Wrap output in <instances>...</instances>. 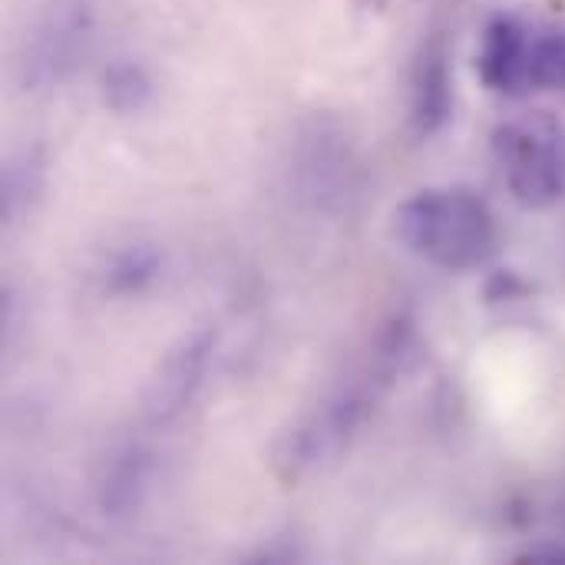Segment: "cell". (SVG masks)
Listing matches in <instances>:
<instances>
[{
  "label": "cell",
  "mask_w": 565,
  "mask_h": 565,
  "mask_svg": "<svg viewBox=\"0 0 565 565\" xmlns=\"http://www.w3.org/2000/svg\"><path fill=\"white\" fill-rule=\"evenodd\" d=\"M530 86L565 89V33L536 36L530 46Z\"/></svg>",
  "instance_id": "cell-10"
},
{
  "label": "cell",
  "mask_w": 565,
  "mask_h": 565,
  "mask_svg": "<svg viewBox=\"0 0 565 565\" xmlns=\"http://www.w3.org/2000/svg\"><path fill=\"white\" fill-rule=\"evenodd\" d=\"M493 152L513 199L523 209H550L563 199V129L553 113H526L493 132Z\"/></svg>",
  "instance_id": "cell-2"
},
{
  "label": "cell",
  "mask_w": 565,
  "mask_h": 565,
  "mask_svg": "<svg viewBox=\"0 0 565 565\" xmlns=\"http://www.w3.org/2000/svg\"><path fill=\"white\" fill-rule=\"evenodd\" d=\"M530 33L513 13H497L483 26L477 73L487 89L520 96L530 86Z\"/></svg>",
  "instance_id": "cell-6"
},
{
  "label": "cell",
  "mask_w": 565,
  "mask_h": 565,
  "mask_svg": "<svg viewBox=\"0 0 565 565\" xmlns=\"http://www.w3.org/2000/svg\"><path fill=\"white\" fill-rule=\"evenodd\" d=\"M149 480V457L139 447H122L99 480V507L106 516H126L139 507Z\"/></svg>",
  "instance_id": "cell-7"
},
{
  "label": "cell",
  "mask_w": 565,
  "mask_h": 565,
  "mask_svg": "<svg viewBox=\"0 0 565 565\" xmlns=\"http://www.w3.org/2000/svg\"><path fill=\"white\" fill-rule=\"evenodd\" d=\"M215 351V331L195 328L192 334L179 338L166 358L156 364L146 391H142V411L149 424H169L175 420L199 394L209 361Z\"/></svg>",
  "instance_id": "cell-4"
},
{
  "label": "cell",
  "mask_w": 565,
  "mask_h": 565,
  "mask_svg": "<svg viewBox=\"0 0 565 565\" xmlns=\"http://www.w3.org/2000/svg\"><path fill=\"white\" fill-rule=\"evenodd\" d=\"M162 271V255L152 245H129L126 252H119L103 275V288L106 295L116 298H129V295H142Z\"/></svg>",
  "instance_id": "cell-8"
},
{
  "label": "cell",
  "mask_w": 565,
  "mask_h": 565,
  "mask_svg": "<svg viewBox=\"0 0 565 565\" xmlns=\"http://www.w3.org/2000/svg\"><path fill=\"white\" fill-rule=\"evenodd\" d=\"M397 238L424 262L473 271L497 255L500 232L490 205L470 189H424L397 209Z\"/></svg>",
  "instance_id": "cell-1"
},
{
  "label": "cell",
  "mask_w": 565,
  "mask_h": 565,
  "mask_svg": "<svg viewBox=\"0 0 565 565\" xmlns=\"http://www.w3.org/2000/svg\"><path fill=\"white\" fill-rule=\"evenodd\" d=\"M454 116L450 56L440 33L427 36L411 66V129L427 139L437 136Z\"/></svg>",
  "instance_id": "cell-5"
},
{
  "label": "cell",
  "mask_w": 565,
  "mask_h": 565,
  "mask_svg": "<svg viewBox=\"0 0 565 565\" xmlns=\"http://www.w3.org/2000/svg\"><path fill=\"white\" fill-rule=\"evenodd\" d=\"M103 103L119 113V116H129V113H139L149 106L152 99V79L149 73L132 63V60H116L103 70Z\"/></svg>",
  "instance_id": "cell-9"
},
{
  "label": "cell",
  "mask_w": 565,
  "mask_h": 565,
  "mask_svg": "<svg viewBox=\"0 0 565 565\" xmlns=\"http://www.w3.org/2000/svg\"><path fill=\"white\" fill-rule=\"evenodd\" d=\"M483 295H487L490 305H497V301H513V298L526 295V281H523L516 271H497V275L487 281Z\"/></svg>",
  "instance_id": "cell-11"
},
{
  "label": "cell",
  "mask_w": 565,
  "mask_h": 565,
  "mask_svg": "<svg viewBox=\"0 0 565 565\" xmlns=\"http://www.w3.org/2000/svg\"><path fill=\"white\" fill-rule=\"evenodd\" d=\"M93 30V13L86 0H56L26 40V53L20 60L23 83L30 89H46L60 83L86 50Z\"/></svg>",
  "instance_id": "cell-3"
}]
</instances>
